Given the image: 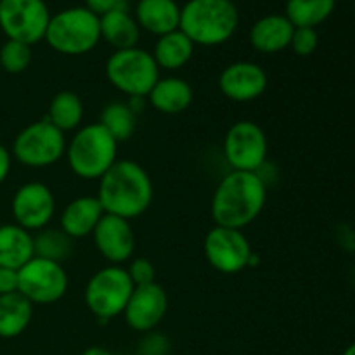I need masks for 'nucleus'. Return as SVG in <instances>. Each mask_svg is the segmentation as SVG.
Returning a JSON list of instances; mask_svg holds the SVG:
<instances>
[{
  "label": "nucleus",
  "instance_id": "f257e3e1",
  "mask_svg": "<svg viewBox=\"0 0 355 355\" xmlns=\"http://www.w3.org/2000/svg\"><path fill=\"white\" fill-rule=\"evenodd\" d=\"M267 193L269 189L260 173L231 170L214 191L211 220L215 225L243 231L260 217L266 208Z\"/></svg>",
  "mask_w": 355,
  "mask_h": 355
},
{
  "label": "nucleus",
  "instance_id": "f03ea898",
  "mask_svg": "<svg viewBox=\"0 0 355 355\" xmlns=\"http://www.w3.org/2000/svg\"><path fill=\"white\" fill-rule=\"evenodd\" d=\"M97 200L104 214L134 220L149 210L155 187L148 170L134 159H120L101 177Z\"/></svg>",
  "mask_w": 355,
  "mask_h": 355
},
{
  "label": "nucleus",
  "instance_id": "7ed1b4c3",
  "mask_svg": "<svg viewBox=\"0 0 355 355\" xmlns=\"http://www.w3.org/2000/svg\"><path fill=\"white\" fill-rule=\"evenodd\" d=\"M239 24L232 0H187L180 7L179 30L201 47H217L234 37Z\"/></svg>",
  "mask_w": 355,
  "mask_h": 355
},
{
  "label": "nucleus",
  "instance_id": "20e7f679",
  "mask_svg": "<svg viewBox=\"0 0 355 355\" xmlns=\"http://www.w3.org/2000/svg\"><path fill=\"white\" fill-rule=\"evenodd\" d=\"M120 142L99 123L82 125L66 142L69 170L82 180H99L118 162Z\"/></svg>",
  "mask_w": 355,
  "mask_h": 355
},
{
  "label": "nucleus",
  "instance_id": "39448f33",
  "mask_svg": "<svg viewBox=\"0 0 355 355\" xmlns=\"http://www.w3.org/2000/svg\"><path fill=\"white\" fill-rule=\"evenodd\" d=\"M45 42L52 51L64 55H83L101 42L99 16L87 7H69L51 16Z\"/></svg>",
  "mask_w": 355,
  "mask_h": 355
},
{
  "label": "nucleus",
  "instance_id": "423d86ee",
  "mask_svg": "<svg viewBox=\"0 0 355 355\" xmlns=\"http://www.w3.org/2000/svg\"><path fill=\"white\" fill-rule=\"evenodd\" d=\"M134 288L125 266L107 263L87 281L83 302L94 318L107 322L123 314Z\"/></svg>",
  "mask_w": 355,
  "mask_h": 355
},
{
  "label": "nucleus",
  "instance_id": "0eeeda50",
  "mask_svg": "<svg viewBox=\"0 0 355 355\" xmlns=\"http://www.w3.org/2000/svg\"><path fill=\"white\" fill-rule=\"evenodd\" d=\"M159 76L155 58L142 47L113 51L106 61L107 82L127 97H148Z\"/></svg>",
  "mask_w": 355,
  "mask_h": 355
},
{
  "label": "nucleus",
  "instance_id": "6e6552de",
  "mask_svg": "<svg viewBox=\"0 0 355 355\" xmlns=\"http://www.w3.org/2000/svg\"><path fill=\"white\" fill-rule=\"evenodd\" d=\"M66 142V134L42 118L17 132L10 155L26 168H49L64 158Z\"/></svg>",
  "mask_w": 355,
  "mask_h": 355
},
{
  "label": "nucleus",
  "instance_id": "1a4fd4ad",
  "mask_svg": "<svg viewBox=\"0 0 355 355\" xmlns=\"http://www.w3.org/2000/svg\"><path fill=\"white\" fill-rule=\"evenodd\" d=\"M222 151L231 170L259 173L267 165L269 141L259 123L239 120L225 132Z\"/></svg>",
  "mask_w": 355,
  "mask_h": 355
},
{
  "label": "nucleus",
  "instance_id": "9d476101",
  "mask_svg": "<svg viewBox=\"0 0 355 355\" xmlns=\"http://www.w3.org/2000/svg\"><path fill=\"white\" fill-rule=\"evenodd\" d=\"M52 14L44 0H0V30L7 40L35 45L45 38Z\"/></svg>",
  "mask_w": 355,
  "mask_h": 355
},
{
  "label": "nucleus",
  "instance_id": "9b49d317",
  "mask_svg": "<svg viewBox=\"0 0 355 355\" xmlns=\"http://www.w3.org/2000/svg\"><path fill=\"white\" fill-rule=\"evenodd\" d=\"M17 274V291L33 305H52L68 293L69 277L62 263L33 257Z\"/></svg>",
  "mask_w": 355,
  "mask_h": 355
},
{
  "label": "nucleus",
  "instance_id": "f8f14e48",
  "mask_svg": "<svg viewBox=\"0 0 355 355\" xmlns=\"http://www.w3.org/2000/svg\"><path fill=\"white\" fill-rule=\"evenodd\" d=\"M207 262L222 274H238L248 269L253 248L246 234L239 229L214 225L203 239Z\"/></svg>",
  "mask_w": 355,
  "mask_h": 355
},
{
  "label": "nucleus",
  "instance_id": "ddd939ff",
  "mask_svg": "<svg viewBox=\"0 0 355 355\" xmlns=\"http://www.w3.org/2000/svg\"><path fill=\"white\" fill-rule=\"evenodd\" d=\"M14 224L30 232H37L51 225L55 215V196L44 182H26L14 191L10 200Z\"/></svg>",
  "mask_w": 355,
  "mask_h": 355
},
{
  "label": "nucleus",
  "instance_id": "4468645a",
  "mask_svg": "<svg viewBox=\"0 0 355 355\" xmlns=\"http://www.w3.org/2000/svg\"><path fill=\"white\" fill-rule=\"evenodd\" d=\"M168 312V295L162 284L149 283L135 286L123 311V319L132 331H155Z\"/></svg>",
  "mask_w": 355,
  "mask_h": 355
},
{
  "label": "nucleus",
  "instance_id": "2eb2a0df",
  "mask_svg": "<svg viewBox=\"0 0 355 355\" xmlns=\"http://www.w3.org/2000/svg\"><path fill=\"white\" fill-rule=\"evenodd\" d=\"M94 245L110 266H123L135 253V232L132 222L116 215L104 214L92 232Z\"/></svg>",
  "mask_w": 355,
  "mask_h": 355
},
{
  "label": "nucleus",
  "instance_id": "dca6fc26",
  "mask_svg": "<svg viewBox=\"0 0 355 355\" xmlns=\"http://www.w3.org/2000/svg\"><path fill=\"white\" fill-rule=\"evenodd\" d=\"M269 85L266 69L253 61H236L225 66L218 75L222 96L232 103H252L263 96Z\"/></svg>",
  "mask_w": 355,
  "mask_h": 355
},
{
  "label": "nucleus",
  "instance_id": "f3484780",
  "mask_svg": "<svg viewBox=\"0 0 355 355\" xmlns=\"http://www.w3.org/2000/svg\"><path fill=\"white\" fill-rule=\"evenodd\" d=\"M104 217V208L97 196H78L69 201L59 215V227L73 239H85L92 236L94 229Z\"/></svg>",
  "mask_w": 355,
  "mask_h": 355
},
{
  "label": "nucleus",
  "instance_id": "a211bd4d",
  "mask_svg": "<svg viewBox=\"0 0 355 355\" xmlns=\"http://www.w3.org/2000/svg\"><path fill=\"white\" fill-rule=\"evenodd\" d=\"M295 26L284 14H269L250 28V44L260 54H277L290 47Z\"/></svg>",
  "mask_w": 355,
  "mask_h": 355
},
{
  "label": "nucleus",
  "instance_id": "6ab92c4d",
  "mask_svg": "<svg viewBox=\"0 0 355 355\" xmlns=\"http://www.w3.org/2000/svg\"><path fill=\"white\" fill-rule=\"evenodd\" d=\"M148 103L162 114H180L193 104L194 90L186 78L177 75L159 76L148 94Z\"/></svg>",
  "mask_w": 355,
  "mask_h": 355
},
{
  "label": "nucleus",
  "instance_id": "aec40b11",
  "mask_svg": "<svg viewBox=\"0 0 355 355\" xmlns=\"http://www.w3.org/2000/svg\"><path fill=\"white\" fill-rule=\"evenodd\" d=\"M134 17L141 30L163 37L179 30L180 6L175 0H139Z\"/></svg>",
  "mask_w": 355,
  "mask_h": 355
},
{
  "label": "nucleus",
  "instance_id": "412c9836",
  "mask_svg": "<svg viewBox=\"0 0 355 355\" xmlns=\"http://www.w3.org/2000/svg\"><path fill=\"white\" fill-rule=\"evenodd\" d=\"M101 40L106 42L114 51L139 47L141 28L135 17L127 9H114L99 17Z\"/></svg>",
  "mask_w": 355,
  "mask_h": 355
},
{
  "label": "nucleus",
  "instance_id": "4be33fe9",
  "mask_svg": "<svg viewBox=\"0 0 355 355\" xmlns=\"http://www.w3.org/2000/svg\"><path fill=\"white\" fill-rule=\"evenodd\" d=\"M33 257V232L14 222L0 225V267L19 270Z\"/></svg>",
  "mask_w": 355,
  "mask_h": 355
},
{
  "label": "nucleus",
  "instance_id": "5701e85b",
  "mask_svg": "<svg viewBox=\"0 0 355 355\" xmlns=\"http://www.w3.org/2000/svg\"><path fill=\"white\" fill-rule=\"evenodd\" d=\"M194 47L196 45L186 37L180 30L166 33L163 37H158L155 49H153V58L158 64L159 71H179L187 62L193 59Z\"/></svg>",
  "mask_w": 355,
  "mask_h": 355
},
{
  "label": "nucleus",
  "instance_id": "b1692460",
  "mask_svg": "<svg viewBox=\"0 0 355 355\" xmlns=\"http://www.w3.org/2000/svg\"><path fill=\"white\" fill-rule=\"evenodd\" d=\"M33 307L30 300L17 293L0 297V338L12 340L23 335L33 318Z\"/></svg>",
  "mask_w": 355,
  "mask_h": 355
},
{
  "label": "nucleus",
  "instance_id": "393cba45",
  "mask_svg": "<svg viewBox=\"0 0 355 355\" xmlns=\"http://www.w3.org/2000/svg\"><path fill=\"white\" fill-rule=\"evenodd\" d=\"M83 114L85 107L82 97L75 90H61L52 97L45 120L51 121L62 134H68L82 127Z\"/></svg>",
  "mask_w": 355,
  "mask_h": 355
},
{
  "label": "nucleus",
  "instance_id": "a878e982",
  "mask_svg": "<svg viewBox=\"0 0 355 355\" xmlns=\"http://www.w3.org/2000/svg\"><path fill=\"white\" fill-rule=\"evenodd\" d=\"M336 0H288L284 16L295 28H318L335 12Z\"/></svg>",
  "mask_w": 355,
  "mask_h": 355
},
{
  "label": "nucleus",
  "instance_id": "bb28decb",
  "mask_svg": "<svg viewBox=\"0 0 355 355\" xmlns=\"http://www.w3.org/2000/svg\"><path fill=\"white\" fill-rule=\"evenodd\" d=\"M35 257L64 263L73 253V239L61 227H45L33 232Z\"/></svg>",
  "mask_w": 355,
  "mask_h": 355
},
{
  "label": "nucleus",
  "instance_id": "cd10ccee",
  "mask_svg": "<svg viewBox=\"0 0 355 355\" xmlns=\"http://www.w3.org/2000/svg\"><path fill=\"white\" fill-rule=\"evenodd\" d=\"M99 123L118 142H127L134 137L135 130H137V114L130 110L127 101H114L103 107Z\"/></svg>",
  "mask_w": 355,
  "mask_h": 355
},
{
  "label": "nucleus",
  "instance_id": "c85d7f7f",
  "mask_svg": "<svg viewBox=\"0 0 355 355\" xmlns=\"http://www.w3.org/2000/svg\"><path fill=\"white\" fill-rule=\"evenodd\" d=\"M31 64V47L16 40H6L0 47V68L9 75H19Z\"/></svg>",
  "mask_w": 355,
  "mask_h": 355
},
{
  "label": "nucleus",
  "instance_id": "c756f323",
  "mask_svg": "<svg viewBox=\"0 0 355 355\" xmlns=\"http://www.w3.org/2000/svg\"><path fill=\"white\" fill-rule=\"evenodd\" d=\"M319 45V35L315 28H295L291 37L290 49L300 58H309L315 52Z\"/></svg>",
  "mask_w": 355,
  "mask_h": 355
},
{
  "label": "nucleus",
  "instance_id": "7c9ffc66",
  "mask_svg": "<svg viewBox=\"0 0 355 355\" xmlns=\"http://www.w3.org/2000/svg\"><path fill=\"white\" fill-rule=\"evenodd\" d=\"M125 269H127L134 286H144V284L155 283L156 281L155 266H153V262H149V259H144V257H134Z\"/></svg>",
  "mask_w": 355,
  "mask_h": 355
},
{
  "label": "nucleus",
  "instance_id": "2f4dec72",
  "mask_svg": "<svg viewBox=\"0 0 355 355\" xmlns=\"http://www.w3.org/2000/svg\"><path fill=\"white\" fill-rule=\"evenodd\" d=\"M170 350V340L163 333L149 331L144 333L141 342V355H166Z\"/></svg>",
  "mask_w": 355,
  "mask_h": 355
},
{
  "label": "nucleus",
  "instance_id": "473e14b6",
  "mask_svg": "<svg viewBox=\"0 0 355 355\" xmlns=\"http://www.w3.org/2000/svg\"><path fill=\"white\" fill-rule=\"evenodd\" d=\"M19 290V274L16 269L0 267V297L2 295L17 293Z\"/></svg>",
  "mask_w": 355,
  "mask_h": 355
},
{
  "label": "nucleus",
  "instance_id": "72a5a7b5",
  "mask_svg": "<svg viewBox=\"0 0 355 355\" xmlns=\"http://www.w3.org/2000/svg\"><path fill=\"white\" fill-rule=\"evenodd\" d=\"M85 7L99 17L114 9H127L125 0H85Z\"/></svg>",
  "mask_w": 355,
  "mask_h": 355
},
{
  "label": "nucleus",
  "instance_id": "f704fd0d",
  "mask_svg": "<svg viewBox=\"0 0 355 355\" xmlns=\"http://www.w3.org/2000/svg\"><path fill=\"white\" fill-rule=\"evenodd\" d=\"M12 155H10V149L6 148L3 144H0V186L7 180L10 170H12Z\"/></svg>",
  "mask_w": 355,
  "mask_h": 355
},
{
  "label": "nucleus",
  "instance_id": "c9c22d12",
  "mask_svg": "<svg viewBox=\"0 0 355 355\" xmlns=\"http://www.w3.org/2000/svg\"><path fill=\"white\" fill-rule=\"evenodd\" d=\"M82 355H114L111 350L104 349V347H89L87 350H83Z\"/></svg>",
  "mask_w": 355,
  "mask_h": 355
},
{
  "label": "nucleus",
  "instance_id": "e433bc0d",
  "mask_svg": "<svg viewBox=\"0 0 355 355\" xmlns=\"http://www.w3.org/2000/svg\"><path fill=\"white\" fill-rule=\"evenodd\" d=\"M342 355H355V342L350 343V345L343 350Z\"/></svg>",
  "mask_w": 355,
  "mask_h": 355
},
{
  "label": "nucleus",
  "instance_id": "4c0bfd02",
  "mask_svg": "<svg viewBox=\"0 0 355 355\" xmlns=\"http://www.w3.org/2000/svg\"><path fill=\"white\" fill-rule=\"evenodd\" d=\"M354 14H355V0H354Z\"/></svg>",
  "mask_w": 355,
  "mask_h": 355
}]
</instances>
